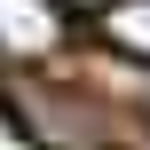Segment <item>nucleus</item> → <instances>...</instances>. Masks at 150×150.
I'll return each instance as SVG.
<instances>
[{"instance_id":"1","label":"nucleus","mask_w":150,"mask_h":150,"mask_svg":"<svg viewBox=\"0 0 150 150\" xmlns=\"http://www.w3.org/2000/svg\"><path fill=\"white\" fill-rule=\"evenodd\" d=\"M16 119H24V134H32V150H95L103 142V127L87 119V111H71L63 95H16Z\"/></svg>"},{"instance_id":"2","label":"nucleus","mask_w":150,"mask_h":150,"mask_svg":"<svg viewBox=\"0 0 150 150\" xmlns=\"http://www.w3.org/2000/svg\"><path fill=\"white\" fill-rule=\"evenodd\" d=\"M63 8L55 0H0V55H47L63 47Z\"/></svg>"},{"instance_id":"3","label":"nucleus","mask_w":150,"mask_h":150,"mask_svg":"<svg viewBox=\"0 0 150 150\" xmlns=\"http://www.w3.org/2000/svg\"><path fill=\"white\" fill-rule=\"evenodd\" d=\"M95 24H103V40H111V47H127V55H150V0H111Z\"/></svg>"}]
</instances>
